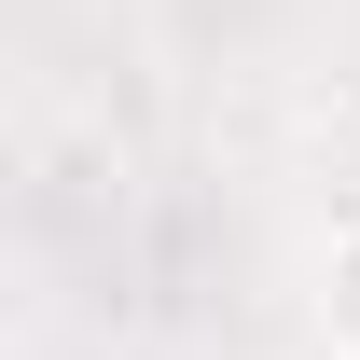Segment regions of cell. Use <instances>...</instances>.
Returning <instances> with one entry per match:
<instances>
[{
  "instance_id": "1",
  "label": "cell",
  "mask_w": 360,
  "mask_h": 360,
  "mask_svg": "<svg viewBox=\"0 0 360 360\" xmlns=\"http://www.w3.org/2000/svg\"><path fill=\"white\" fill-rule=\"evenodd\" d=\"M319 333H347V347H360V222L319 250Z\"/></svg>"
},
{
  "instance_id": "2",
  "label": "cell",
  "mask_w": 360,
  "mask_h": 360,
  "mask_svg": "<svg viewBox=\"0 0 360 360\" xmlns=\"http://www.w3.org/2000/svg\"><path fill=\"white\" fill-rule=\"evenodd\" d=\"M305 360H360V347H347V333H319V347H305Z\"/></svg>"
}]
</instances>
